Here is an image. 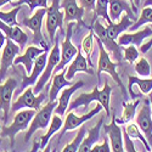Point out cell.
Wrapping results in <instances>:
<instances>
[{
    "mask_svg": "<svg viewBox=\"0 0 152 152\" xmlns=\"http://www.w3.org/2000/svg\"><path fill=\"white\" fill-rule=\"evenodd\" d=\"M88 60L86 57L82 54L80 48L78 49V53L75 55V58L72 60V62L69 63V67L66 71V78L68 80H72L74 78V74L77 72H83V73H88V74H94V71L88 67Z\"/></svg>",
    "mask_w": 152,
    "mask_h": 152,
    "instance_id": "cell-23",
    "label": "cell"
},
{
    "mask_svg": "<svg viewBox=\"0 0 152 152\" xmlns=\"http://www.w3.org/2000/svg\"><path fill=\"white\" fill-rule=\"evenodd\" d=\"M134 23V21L128 16V15H124L123 17L119 18V22L118 23H115V22H110L107 23V26L106 27V32L108 34L110 38H112L113 40H117L118 39V37L125 32V31H128L129 27L132 26V24Z\"/></svg>",
    "mask_w": 152,
    "mask_h": 152,
    "instance_id": "cell-26",
    "label": "cell"
},
{
    "mask_svg": "<svg viewBox=\"0 0 152 152\" xmlns=\"http://www.w3.org/2000/svg\"><path fill=\"white\" fill-rule=\"evenodd\" d=\"M48 56H49V51H44L42 55H39L35 58L32 72L29 73V75H24L23 79H22L20 91H23L26 88H28V86H31V85H33L38 82V79H39V77L42 75L43 71L45 69L46 62H48Z\"/></svg>",
    "mask_w": 152,
    "mask_h": 152,
    "instance_id": "cell-16",
    "label": "cell"
},
{
    "mask_svg": "<svg viewBox=\"0 0 152 152\" xmlns=\"http://www.w3.org/2000/svg\"><path fill=\"white\" fill-rule=\"evenodd\" d=\"M23 4H27L29 6V11L31 12H33L38 7H45V9L49 7L48 0H15V1L11 3V6L12 7H17V6H21Z\"/></svg>",
    "mask_w": 152,
    "mask_h": 152,
    "instance_id": "cell-35",
    "label": "cell"
},
{
    "mask_svg": "<svg viewBox=\"0 0 152 152\" xmlns=\"http://www.w3.org/2000/svg\"><path fill=\"white\" fill-rule=\"evenodd\" d=\"M111 95H112V88L110 86L107 79L104 83V88L101 90L97 89V86L95 85L93 91L90 93H83L80 94L78 97H75L74 100H72L68 106V112L77 110L78 107H84L86 108L91 102H100L102 105V108L106 113V117H111V108H110V104H111Z\"/></svg>",
    "mask_w": 152,
    "mask_h": 152,
    "instance_id": "cell-1",
    "label": "cell"
},
{
    "mask_svg": "<svg viewBox=\"0 0 152 152\" xmlns=\"http://www.w3.org/2000/svg\"><path fill=\"white\" fill-rule=\"evenodd\" d=\"M123 50H124V54H123V57L125 61H128L129 63H133V62H136V60L139 58V50L135 45H126V46H123Z\"/></svg>",
    "mask_w": 152,
    "mask_h": 152,
    "instance_id": "cell-38",
    "label": "cell"
},
{
    "mask_svg": "<svg viewBox=\"0 0 152 152\" xmlns=\"http://www.w3.org/2000/svg\"><path fill=\"white\" fill-rule=\"evenodd\" d=\"M122 130H123V147H124V151L135 152L136 150H135V145L133 142V139L128 135V133L124 130V128Z\"/></svg>",
    "mask_w": 152,
    "mask_h": 152,
    "instance_id": "cell-39",
    "label": "cell"
},
{
    "mask_svg": "<svg viewBox=\"0 0 152 152\" xmlns=\"http://www.w3.org/2000/svg\"><path fill=\"white\" fill-rule=\"evenodd\" d=\"M101 111H102V105H101L100 102L95 106L94 110L89 111L88 113H85V115H83V116H80V117H78L77 115H74L72 111H69V112H68V115H67V117H66V119H65V122H63L62 128H61V132H60V139H61L63 135H65L66 132H69V130H73V129L79 128L82 124H84V123L88 122V121H90L94 116L99 115Z\"/></svg>",
    "mask_w": 152,
    "mask_h": 152,
    "instance_id": "cell-14",
    "label": "cell"
},
{
    "mask_svg": "<svg viewBox=\"0 0 152 152\" xmlns=\"http://www.w3.org/2000/svg\"><path fill=\"white\" fill-rule=\"evenodd\" d=\"M147 23H152V7L151 6H145L141 11V15L139 17L132 26L129 27V31L130 32H134V31H137L141 26L144 24H147Z\"/></svg>",
    "mask_w": 152,
    "mask_h": 152,
    "instance_id": "cell-33",
    "label": "cell"
},
{
    "mask_svg": "<svg viewBox=\"0 0 152 152\" xmlns=\"http://www.w3.org/2000/svg\"><path fill=\"white\" fill-rule=\"evenodd\" d=\"M62 125H63V121H62L61 116H58V115H56V113H55V116H53V117H51V121H50L49 129H48L46 134L40 137V142H39L40 150H44V148H45V146L49 144L51 136H53L54 134H56L58 130H61Z\"/></svg>",
    "mask_w": 152,
    "mask_h": 152,
    "instance_id": "cell-29",
    "label": "cell"
},
{
    "mask_svg": "<svg viewBox=\"0 0 152 152\" xmlns=\"http://www.w3.org/2000/svg\"><path fill=\"white\" fill-rule=\"evenodd\" d=\"M63 18H65V12L61 11V1L60 0H53L51 5L46 9V23H45L50 44L55 43L57 29L61 31V34L63 35L66 34L65 28H63V23H65Z\"/></svg>",
    "mask_w": 152,
    "mask_h": 152,
    "instance_id": "cell-5",
    "label": "cell"
},
{
    "mask_svg": "<svg viewBox=\"0 0 152 152\" xmlns=\"http://www.w3.org/2000/svg\"><path fill=\"white\" fill-rule=\"evenodd\" d=\"M91 28L94 29L95 35L99 38L101 42H102V44L108 51L110 56L116 62H119L122 60V57H123V46H121L117 40H113L112 38L108 37V34L106 32V27L97 18L93 22Z\"/></svg>",
    "mask_w": 152,
    "mask_h": 152,
    "instance_id": "cell-9",
    "label": "cell"
},
{
    "mask_svg": "<svg viewBox=\"0 0 152 152\" xmlns=\"http://www.w3.org/2000/svg\"><path fill=\"white\" fill-rule=\"evenodd\" d=\"M21 49L18 44H16L14 40L6 38V43L3 49L1 57H0V83L5 80L6 78V73L11 66H14V61L15 58L20 55Z\"/></svg>",
    "mask_w": 152,
    "mask_h": 152,
    "instance_id": "cell-12",
    "label": "cell"
},
{
    "mask_svg": "<svg viewBox=\"0 0 152 152\" xmlns=\"http://www.w3.org/2000/svg\"><path fill=\"white\" fill-rule=\"evenodd\" d=\"M129 3L132 4V9H133V11H134V14L136 15V14H137V7H136V5L134 4V0H129Z\"/></svg>",
    "mask_w": 152,
    "mask_h": 152,
    "instance_id": "cell-45",
    "label": "cell"
},
{
    "mask_svg": "<svg viewBox=\"0 0 152 152\" xmlns=\"http://www.w3.org/2000/svg\"><path fill=\"white\" fill-rule=\"evenodd\" d=\"M46 15V9L39 7L35 10V14H33L31 17H26L22 20V26L29 28L33 32V43L37 45H40L46 51H49V44L45 42L44 35L42 33V26H43V20Z\"/></svg>",
    "mask_w": 152,
    "mask_h": 152,
    "instance_id": "cell-8",
    "label": "cell"
},
{
    "mask_svg": "<svg viewBox=\"0 0 152 152\" xmlns=\"http://www.w3.org/2000/svg\"><path fill=\"white\" fill-rule=\"evenodd\" d=\"M12 1H15V0H0V7L4 6V5H6V4H10V3H12Z\"/></svg>",
    "mask_w": 152,
    "mask_h": 152,
    "instance_id": "cell-44",
    "label": "cell"
},
{
    "mask_svg": "<svg viewBox=\"0 0 152 152\" xmlns=\"http://www.w3.org/2000/svg\"><path fill=\"white\" fill-rule=\"evenodd\" d=\"M6 43V35L4 34V32L0 29V51H1V48L4 46V44Z\"/></svg>",
    "mask_w": 152,
    "mask_h": 152,
    "instance_id": "cell-43",
    "label": "cell"
},
{
    "mask_svg": "<svg viewBox=\"0 0 152 152\" xmlns=\"http://www.w3.org/2000/svg\"><path fill=\"white\" fill-rule=\"evenodd\" d=\"M135 72L140 75L141 78H148L151 75V66H150V62L145 58V57H140L137 58L135 62Z\"/></svg>",
    "mask_w": 152,
    "mask_h": 152,
    "instance_id": "cell-34",
    "label": "cell"
},
{
    "mask_svg": "<svg viewBox=\"0 0 152 152\" xmlns=\"http://www.w3.org/2000/svg\"><path fill=\"white\" fill-rule=\"evenodd\" d=\"M135 121L140 130L146 136L147 141L152 148V107H151L150 99L142 100V106L139 110Z\"/></svg>",
    "mask_w": 152,
    "mask_h": 152,
    "instance_id": "cell-11",
    "label": "cell"
},
{
    "mask_svg": "<svg viewBox=\"0 0 152 152\" xmlns=\"http://www.w3.org/2000/svg\"><path fill=\"white\" fill-rule=\"evenodd\" d=\"M93 152H110L112 151L111 148V145L108 144V140L107 139H104V144L101 145H94L93 148H91Z\"/></svg>",
    "mask_w": 152,
    "mask_h": 152,
    "instance_id": "cell-40",
    "label": "cell"
},
{
    "mask_svg": "<svg viewBox=\"0 0 152 152\" xmlns=\"http://www.w3.org/2000/svg\"><path fill=\"white\" fill-rule=\"evenodd\" d=\"M60 58H61V49H60V44H58V35L56 34L55 43L53 44V48H51V50H50L49 56H48V62H46L45 69L43 71L42 75L39 77V79H38V82L35 83V85L33 88V91H34L35 95L39 94L46 86L50 78H53L54 71H55L56 66L58 65Z\"/></svg>",
    "mask_w": 152,
    "mask_h": 152,
    "instance_id": "cell-6",
    "label": "cell"
},
{
    "mask_svg": "<svg viewBox=\"0 0 152 152\" xmlns=\"http://www.w3.org/2000/svg\"><path fill=\"white\" fill-rule=\"evenodd\" d=\"M104 121H105L104 117H101L93 128H90L89 130H88V136L84 137V140L82 141L78 151H80V152L91 151L93 146L99 141V139H100V130H101V128H102V125H104Z\"/></svg>",
    "mask_w": 152,
    "mask_h": 152,
    "instance_id": "cell-25",
    "label": "cell"
},
{
    "mask_svg": "<svg viewBox=\"0 0 152 152\" xmlns=\"http://www.w3.org/2000/svg\"><path fill=\"white\" fill-rule=\"evenodd\" d=\"M21 10V6L12 7L11 11L9 12H3L0 11V20L5 22L9 26H17V14Z\"/></svg>",
    "mask_w": 152,
    "mask_h": 152,
    "instance_id": "cell-37",
    "label": "cell"
},
{
    "mask_svg": "<svg viewBox=\"0 0 152 152\" xmlns=\"http://www.w3.org/2000/svg\"><path fill=\"white\" fill-rule=\"evenodd\" d=\"M150 37H152V26H147L140 31H134L132 33H122L118 37L117 42L121 46H126V45L141 46L144 40Z\"/></svg>",
    "mask_w": 152,
    "mask_h": 152,
    "instance_id": "cell-17",
    "label": "cell"
},
{
    "mask_svg": "<svg viewBox=\"0 0 152 152\" xmlns=\"http://www.w3.org/2000/svg\"><path fill=\"white\" fill-rule=\"evenodd\" d=\"M0 29L4 32L6 38L14 40L16 44H18L21 50L26 48V44L28 42V34L24 33L18 26H9V24H6L5 22L0 20Z\"/></svg>",
    "mask_w": 152,
    "mask_h": 152,
    "instance_id": "cell-22",
    "label": "cell"
},
{
    "mask_svg": "<svg viewBox=\"0 0 152 152\" xmlns=\"http://www.w3.org/2000/svg\"><path fill=\"white\" fill-rule=\"evenodd\" d=\"M137 85L141 94H150L152 91V77L151 78H137L134 75H128V91L130 97L136 99V94L133 90V86Z\"/></svg>",
    "mask_w": 152,
    "mask_h": 152,
    "instance_id": "cell-27",
    "label": "cell"
},
{
    "mask_svg": "<svg viewBox=\"0 0 152 152\" xmlns=\"http://www.w3.org/2000/svg\"><path fill=\"white\" fill-rule=\"evenodd\" d=\"M0 132H1V125H0Z\"/></svg>",
    "mask_w": 152,
    "mask_h": 152,
    "instance_id": "cell-49",
    "label": "cell"
},
{
    "mask_svg": "<svg viewBox=\"0 0 152 152\" xmlns=\"http://www.w3.org/2000/svg\"><path fill=\"white\" fill-rule=\"evenodd\" d=\"M85 85V83L83 80H78V82H74L72 85H69L68 88H63L60 93V96H58V101H57V106L55 108V113L58 116H63L65 112L68 110V106H69V102H71V97L72 95L77 91L78 89L83 88Z\"/></svg>",
    "mask_w": 152,
    "mask_h": 152,
    "instance_id": "cell-19",
    "label": "cell"
},
{
    "mask_svg": "<svg viewBox=\"0 0 152 152\" xmlns=\"http://www.w3.org/2000/svg\"><path fill=\"white\" fill-rule=\"evenodd\" d=\"M61 7L63 9V12H65V21L66 23L68 22H78V24H82L83 26V16H84V7H82L77 0H62L61 3Z\"/></svg>",
    "mask_w": 152,
    "mask_h": 152,
    "instance_id": "cell-20",
    "label": "cell"
},
{
    "mask_svg": "<svg viewBox=\"0 0 152 152\" xmlns=\"http://www.w3.org/2000/svg\"><path fill=\"white\" fill-rule=\"evenodd\" d=\"M111 117H112V119H111L110 124L104 123V130H105V134L108 136L112 151L122 152V151H124V147H123V130L121 129L119 124L116 121L115 112H113V115L111 113Z\"/></svg>",
    "mask_w": 152,
    "mask_h": 152,
    "instance_id": "cell-15",
    "label": "cell"
},
{
    "mask_svg": "<svg viewBox=\"0 0 152 152\" xmlns=\"http://www.w3.org/2000/svg\"><path fill=\"white\" fill-rule=\"evenodd\" d=\"M150 100H151V107H152V95L150 96Z\"/></svg>",
    "mask_w": 152,
    "mask_h": 152,
    "instance_id": "cell-48",
    "label": "cell"
},
{
    "mask_svg": "<svg viewBox=\"0 0 152 152\" xmlns=\"http://www.w3.org/2000/svg\"><path fill=\"white\" fill-rule=\"evenodd\" d=\"M142 6H151L152 7V0H145V3L142 4Z\"/></svg>",
    "mask_w": 152,
    "mask_h": 152,
    "instance_id": "cell-46",
    "label": "cell"
},
{
    "mask_svg": "<svg viewBox=\"0 0 152 152\" xmlns=\"http://www.w3.org/2000/svg\"><path fill=\"white\" fill-rule=\"evenodd\" d=\"M86 133H88V129L85 128V126H82V128L78 130V134H77V136H75L74 140L72 142H69L67 146H65V148H63L62 151L63 152H75V151H78Z\"/></svg>",
    "mask_w": 152,
    "mask_h": 152,
    "instance_id": "cell-36",
    "label": "cell"
},
{
    "mask_svg": "<svg viewBox=\"0 0 152 152\" xmlns=\"http://www.w3.org/2000/svg\"><path fill=\"white\" fill-rule=\"evenodd\" d=\"M44 51H46L45 49L43 48H38L35 45H32V46H28L26 49V51L22 55H18L15 61H14V66H17V65H23L24 68H26V72L27 73H31L32 69H33V66H34V61L35 58L42 55Z\"/></svg>",
    "mask_w": 152,
    "mask_h": 152,
    "instance_id": "cell-21",
    "label": "cell"
},
{
    "mask_svg": "<svg viewBox=\"0 0 152 152\" xmlns=\"http://www.w3.org/2000/svg\"><path fill=\"white\" fill-rule=\"evenodd\" d=\"M134 4L136 5V7H139L141 5V0H134Z\"/></svg>",
    "mask_w": 152,
    "mask_h": 152,
    "instance_id": "cell-47",
    "label": "cell"
},
{
    "mask_svg": "<svg viewBox=\"0 0 152 152\" xmlns=\"http://www.w3.org/2000/svg\"><path fill=\"white\" fill-rule=\"evenodd\" d=\"M151 48H152V37H151V39H150L147 43H142V45L140 46V51H141L142 54H146Z\"/></svg>",
    "mask_w": 152,
    "mask_h": 152,
    "instance_id": "cell-42",
    "label": "cell"
},
{
    "mask_svg": "<svg viewBox=\"0 0 152 152\" xmlns=\"http://www.w3.org/2000/svg\"><path fill=\"white\" fill-rule=\"evenodd\" d=\"M94 11H95V15L93 17V22L97 17H101L106 23L112 22L110 18V14H108V0H96Z\"/></svg>",
    "mask_w": 152,
    "mask_h": 152,
    "instance_id": "cell-32",
    "label": "cell"
},
{
    "mask_svg": "<svg viewBox=\"0 0 152 152\" xmlns=\"http://www.w3.org/2000/svg\"><path fill=\"white\" fill-rule=\"evenodd\" d=\"M80 6L84 7L85 11H90L95 9V4H96V0H79Z\"/></svg>",
    "mask_w": 152,
    "mask_h": 152,
    "instance_id": "cell-41",
    "label": "cell"
},
{
    "mask_svg": "<svg viewBox=\"0 0 152 152\" xmlns=\"http://www.w3.org/2000/svg\"><path fill=\"white\" fill-rule=\"evenodd\" d=\"M141 100L139 99H134L130 102H126V101H123L122 105H123V115L121 118H116L117 123L118 124H126L132 122L134 118H135V115H136V110H137V106L140 105Z\"/></svg>",
    "mask_w": 152,
    "mask_h": 152,
    "instance_id": "cell-28",
    "label": "cell"
},
{
    "mask_svg": "<svg viewBox=\"0 0 152 152\" xmlns=\"http://www.w3.org/2000/svg\"><path fill=\"white\" fill-rule=\"evenodd\" d=\"M57 106V101H49L48 104H45L44 106L40 107V110H38L37 113L34 115L28 129L26 132V135H24V140L29 141V139L32 137V135L39 129H45L49 126L50 121H51L53 117V112L55 111Z\"/></svg>",
    "mask_w": 152,
    "mask_h": 152,
    "instance_id": "cell-7",
    "label": "cell"
},
{
    "mask_svg": "<svg viewBox=\"0 0 152 152\" xmlns=\"http://www.w3.org/2000/svg\"><path fill=\"white\" fill-rule=\"evenodd\" d=\"M94 40H95V33H94V29L90 27V31H89V34H88L83 42H82V50L84 51L85 54V57L88 60V63H89V66L93 67L94 63H93V60H91V54H93V49H94Z\"/></svg>",
    "mask_w": 152,
    "mask_h": 152,
    "instance_id": "cell-31",
    "label": "cell"
},
{
    "mask_svg": "<svg viewBox=\"0 0 152 152\" xmlns=\"http://www.w3.org/2000/svg\"><path fill=\"white\" fill-rule=\"evenodd\" d=\"M37 113L35 110L32 108H24V111H21L16 113V116L14 117V122H12L9 126H5L4 129H1L0 135L3 137H9L10 139V146L11 148L15 147V139L16 135L21 132H26L28 129V126L34 117V115Z\"/></svg>",
    "mask_w": 152,
    "mask_h": 152,
    "instance_id": "cell-3",
    "label": "cell"
},
{
    "mask_svg": "<svg viewBox=\"0 0 152 152\" xmlns=\"http://www.w3.org/2000/svg\"><path fill=\"white\" fill-rule=\"evenodd\" d=\"M73 28H74V23L68 22L66 34H65V39H63L62 43H61V58H60V62L56 66L54 73H58V72L65 69L67 67V65H69V63L72 62V60L74 58V56L78 53V48H75L72 44Z\"/></svg>",
    "mask_w": 152,
    "mask_h": 152,
    "instance_id": "cell-10",
    "label": "cell"
},
{
    "mask_svg": "<svg viewBox=\"0 0 152 152\" xmlns=\"http://www.w3.org/2000/svg\"><path fill=\"white\" fill-rule=\"evenodd\" d=\"M0 144H1V139H0Z\"/></svg>",
    "mask_w": 152,
    "mask_h": 152,
    "instance_id": "cell-50",
    "label": "cell"
},
{
    "mask_svg": "<svg viewBox=\"0 0 152 152\" xmlns=\"http://www.w3.org/2000/svg\"><path fill=\"white\" fill-rule=\"evenodd\" d=\"M123 12H125L133 21H136V15L134 14L129 0H108V14L111 21H118Z\"/></svg>",
    "mask_w": 152,
    "mask_h": 152,
    "instance_id": "cell-18",
    "label": "cell"
},
{
    "mask_svg": "<svg viewBox=\"0 0 152 152\" xmlns=\"http://www.w3.org/2000/svg\"><path fill=\"white\" fill-rule=\"evenodd\" d=\"M73 83L74 82H71L66 78V71L65 69L58 72V73H54L53 78H51V88H50V90H49V101H55L58 97V95L63 88L69 86Z\"/></svg>",
    "mask_w": 152,
    "mask_h": 152,
    "instance_id": "cell-24",
    "label": "cell"
},
{
    "mask_svg": "<svg viewBox=\"0 0 152 152\" xmlns=\"http://www.w3.org/2000/svg\"><path fill=\"white\" fill-rule=\"evenodd\" d=\"M17 89V80L15 78H9L4 84H0V110L4 112L3 121L7 123L9 115L11 111L12 97L15 95V90Z\"/></svg>",
    "mask_w": 152,
    "mask_h": 152,
    "instance_id": "cell-13",
    "label": "cell"
},
{
    "mask_svg": "<svg viewBox=\"0 0 152 152\" xmlns=\"http://www.w3.org/2000/svg\"><path fill=\"white\" fill-rule=\"evenodd\" d=\"M95 40L97 42V46H99V60H97V80H99V83L101 82V74L102 73L110 74L113 78V80H115L117 83V85L119 86V89L122 90L124 101H126L128 100V93L125 91V86H124V84H123V82L119 77V74L116 69L118 62H112L108 51L104 46L102 42H101L96 35H95Z\"/></svg>",
    "mask_w": 152,
    "mask_h": 152,
    "instance_id": "cell-2",
    "label": "cell"
},
{
    "mask_svg": "<svg viewBox=\"0 0 152 152\" xmlns=\"http://www.w3.org/2000/svg\"><path fill=\"white\" fill-rule=\"evenodd\" d=\"M49 86H50V84H46V86H45L46 90H42L38 96L34 94L33 88H31V86L26 88V89L22 91V94L18 96V99L12 102L11 111L16 112V111L24 110V108H32L35 111L40 110L42 105L44 104V101L49 97V91H48Z\"/></svg>",
    "mask_w": 152,
    "mask_h": 152,
    "instance_id": "cell-4",
    "label": "cell"
},
{
    "mask_svg": "<svg viewBox=\"0 0 152 152\" xmlns=\"http://www.w3.org/2000/svg\"><path fill=\"white\" fill-rule=\"evenodd\" d=\"M124 130L128 133V135L133 139V140H134V139H136V140H140V141L142 142V145H144V147H145L146 151H152V148H151V146H150V144H148V141H147L146 136H145L144 133L140 130V128H139V125H137L136 123H130V122L126 123Z\"/></svg>",
    "mask_w": 152,
    "mask_h": 152,
    "instance_id": "cell-30",
    "label": "cell"
}]
</instances>
